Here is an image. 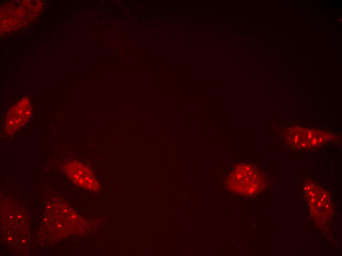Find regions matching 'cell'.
I'll return each instance as SVG.
<instances>
[{
  "label": "cell",
  "mask_w": 342,
  "mask_h": 256,
  "mask_svg": "<svg viewBox=\"0 0 342 256\" xmlns=\"http://www.w3.org/2000/svg\"><path fill=\"white\" fill-rule=\"evenodd\" d=\"M226 185L229 191L235 193L250 196L262 190L265 182L263 175L255 166L240 163L229 173Z\"/></svg>",
  "instance_id": "6da1fadb"
},
{
  "label": "cell",
  "mask_w": 342,
  "mask_h": 256,
  "mask_svg": "<svg viewBox=\"0 0 342 256\" xmlns=\"http://www.w3.org/2000/svg\"><path fill=\"white\" fill-rule=\"evenodd\" d=\"M62 168L75 185L91 192L99 191L100 185L95 175L82 163L76 161H67L63 165Z\"/></svg>",
  "instance_id": "3957f363"
},
{
  "label": "cell",
  "mask_w": 342,
  "mask_h": 256,
  "mask_svg": "<svg viewBox=\"0 0 342 256\" xmlns=\"http://www.w3.org/2000/svg\"><path fill=\"white\" fill-rule=\"evenodd\" d=\"M307 199L311 211L316 218L324 220L330 213L331 207L329 195L326 192L314 183L308 184Z\"/></svg>",
  "instance_id": "5b68a950"
},
{
  "label": "cell",
  "mask_w": 342,
  "mask_h": 256,
  "mask_svg": "<svg viewBox=\"0 0 342 256\" xmlns=\"http://www.w3.org/2000/svg\"><path fill=\"white\" fill-rule=\"evenodd\" d=\"M331 135L323 131L299 127L289 128L285 137L289 144L299 149H313L331 140Z\"/></svg>",
  "instance_id": "7a4b0ae2"
},
{
  "label": "cell",
  "mask_w": 342,
  "mask_h": 256,
  "mask_svg": "<svg viewBox=\"0 0 342 256\" xmlns=\"http://www.w3.org/2000/svg\"><path fill=\"white\" fill-rule=\"evenodd\" d=\"M31 107L29 99L24 97L15 104L8 111L5 129L8 134H12L20 129L29 121L31 116Z\"/></svg>",
  "instance_id": "277c9868"
}]
</instances>
